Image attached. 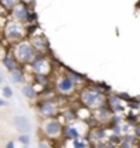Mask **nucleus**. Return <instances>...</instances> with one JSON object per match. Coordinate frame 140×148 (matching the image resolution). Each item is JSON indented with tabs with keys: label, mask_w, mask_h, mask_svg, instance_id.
I'll return each mask as SVG.
<instances>
[{
	"label": "nucleus",
	"mask_w": 140,
	"mask_h": 148,
	"mask_svg": "<svg viewBox=\"0 0 140 148\" xmlns=\"http://www.w3.org/2000/svg\"><path fill=\"white\" fill-rule=\"evenodd\" d=\"M14 14H15L18 21H26L27 19V11L25 7H16L14 10Z\"/></svg>",
	"instance_id": "6e6552de"
},
{
	"label": "nucleus",
	"mask_w": 140,
	"mask_h": 148,
	"mask_svg": "<svg viewBox=\"0 0 140 148\" xmlns=\"http://www.w3.org/2000/svg\"><path fill=\"white\" fill-rule=\"evenodd\" d=\"M5 34L10 37L11 40H15V38H19V37H21L22 29L16 22H10V23L7 25V27H5Z\"/></svg>",
	"instance_id": "39448f33"
},
{
	"label": "nucleus",
	"mask_w": 140,
	"mask_h": 148,
	"mask_svg": "<svg viewBox=\"0 0 140 148\" xmlns=\"http://www.w3.org/2000/svg\"><path fill=\"white\" fill-rule=\"evenodd\" d=\"M44 133L49 136V137H55L60 133V123L55 119H51V121H45V123L43 125Z\"/></svg>",
	"instance_id": "f03ea898"
},
{
	"label": "nucleus",
	"mask_w": 140,
	"mask_h": 148,
	"mask_svg": "<svg viewBox=\"0 0 140 148\" xmlns=\"http://www.w3.org/2000/svg\"><path fill=\"white\" fill-rule=\"evenodd\" d=\"M1 92H3V96H4L5 99H10L11 96H12V90H11L10 86H3Z\"/></svg>",
	"instance_id": "2eb2a0df"
},
{
	"label": "nucleus",
	"mask_w": 140,
	"mask_h": 148,
	"mask_svg": "<svg viewBox=\"0 0 140 148\" xmlns=\"http://www.w3.org/2000/svg\"><path fill=\"white\" fill-rule=\"evenodd\" d=\"M14 123H15L16 130L19 133H22V134L30 132V122H29V119L26 116H15Z\"/></svg>",
	"instance_id": "20e7f679"
},
{
	"label": "nucleus",
	"mask_w": 140,
	"mask_h": 148,
	"mask_svg": "<svg viewBox=\"0 0 140 148\" xmlns=\"http://www.w3.org/2000/svg\"><path fill=\"white\" fill-rule=\"evenodd\" d=\"M65 133H66V136L67 137H70V138H78V136H80V132L77 130V127H74V126H67L66 127V130H65Z\"/></svg>",
	"instance_id": "1a4fd4ad"
},
{
	"label": "nucleus",
	"mask_w": 140,
	"mask_h": 148,
	"mask_svg": "<svg viewBox=\"0 0 140 148\" xmlns=\"http://www.w3.org/2000/svg\"><path fill=\"white\" fill-rule=\"evenodd\" d=\"M55 112V106L52 103H48V101H45L44 104H41V108H40V114L43 116H49L52 115Z\"/></svg>",
	"instance_id": "0eeeda50"
},
{
	"label": "nucleus",
	"mask_w": 140,
	"mask_h": 148,
	"mask_svg": "<svg viewBox=\"0 0 140 148\" xmlns=\"http://www.w3.org/2000/svg\"><path fill=\"white\" fill-rule=\"evenodd\" d=\"M38 148H49V147H48V144H47V143H44V141H43V143H40V144H38Z\"/></svg>",
	"instance_id": "f3484780"
},
{
	"label": "nucleus",
	"mask_w": 140,
	"mask_h": 148,
	"mask_svg": "<svg viewBox=\"0 0 140 148\" xmlns=\"http://www.w3.org/2000/svg\"><path fill=\"white\" fill-rule=\"evenodd\" d=\"M5 148H15V147H14V141H8V143H7V145H5Z\"/></svg>",
	"instance_id": "a211bd4d"
},
{
	"label": "nucleus",
	"mask_w": 140,
	"mask_h": 148,
	"mask_svg": "<svg viewBox=\"0 0 140 148\" xmlns=\"http://www.w3.org/2000/svg\"><path fill=\"white\" fill-rule=\"evenodd\" d=\"M56 88L58 90L63 92V93H69L70 90L73 89V82L69 77H63L62 79H59V82L56 84Z\"/></svg>",
	"instance_id": "423d86ee"
},
{
	"label": "nucleus",
	"mask_w": 140,
	"mask_h": 148,
	"mask_svg": "<svg viewBox=\"0 0 140 148\" xmlns=\"http://www.w3.org/2000/svg\"><path fill=\"white\" fill-rule=\"evenodd\" d=\"M22 93L26 96L27 99H33L34 95H36V92H34V89H33L32 85H25V86L22 88Z\"/></svg>",
	"instance_id": "9d476101"
},
{
	"label": "nucleus",
	"mask_w": 140,
	"mask_h": 148,
	"mask_svg": "<svg viewBox=\"0 0 140 148\" xmlns=\"http://www.w3.org/2000/svg\"><path fill=\"white\" fill-rule=\"evenodd\" d=\"M3 64L5 66V69H8V70H14V69H15V62H14L10 56H7V58L3 59Z\"/></svg>",
	"instance_id": "9b49d317"
},
{
	"label": "nucleus",
	"mask_w": 140,
	"mask_h": 148,
	"mask_svg": "<svg viewBox=\"0 0 140 148\" xmlns=\"http://www.w3.org/2000/svg\"><path fill=\"white\" fill-rule=\"evenodd\" d=\"M73 148H88V144H86L84 140L75 138L74 141H73Z\"/></svg>",
	"instance_id": "f8f14e48"
},
{
	"label": "nucleus",
	"mask_w": 140,
	"mask_h": 148,
	"mask_svg": "<svg viewBox=\"0 0 140 148\" xmlns=\"http://www.w3.org/2000/svg\"><path fill=\"white\" fill-rule=\"evenodd\" d=\"M18 140H19V141H21L22 144H29V141H30V138H29V136H26V134H21Z\"/></svg>",
	"instance_id": "dca6fc26"
},
{
	"label": "nucleus",
	"mask_w": 140,
	"mask_h": 148,
	"mask_svg": "<svg viewBox=\"0 0 140 148\" xmlns=\"http://www.w3.org/2000/svg\"><path fill=\"white\" fill-rule=\"evenodd\" d=\"M82 100H84V103H85L86 106L95 107L102 101V96L99 95V93H96V92L88 90V92H85V93L82 95Z\"/></svg>",
	"instance_id": "7ed1b4c3"
},
{
	"label": "nucleus",
	"mask_w": 140,
	"mask_h": 148,
	"mask_svg": "<svg viewBox=\"0 0 140 148\" xmlns=\"http://www.w3.org/2000/svg\"><path fill=\"white\" fill-rule=\"evenodd\" d=\"M45 64L44 60H36V62H33V69L36 70V71H43V66Z\"/></svg>",
	"instance_id": "ddd939ff"
},
{
	"label": "nucleus",
	"mask_w": 140,
	"mask_h": 148,
	"mask_svg": "<svg viewBox=\"0 0 140 148\" xmlns=\"http://www.w3.org/2000/svg\"><path fill=\"white\" fill-rule=\"evenodd\" d=\"M15 55L19 60L26 62V60H29V59L33 56V49L29 44L21 42V44H18V47H16V49H15Z\"/></svg>",
	"instance_id": "f257e3e1"
},
{
	"label": "nucleus",
	"mask_w": 140,
	"mask_h": 148,
	"mask_svg": "<svg viewBox=\"0 0 140 148\" xmlns=\"http://www.w3.org/2000/svg\"><path fill=\"white\" fill-rule=\"evenodd\" d=\"M11 78L14 82H22V79H23V75H22L19 71H14V73L11 74Z\"/></svg>",
	"instance_id": "4468645a"
}]
</instances>
